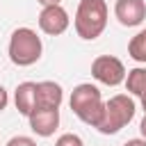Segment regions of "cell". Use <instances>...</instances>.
Returning <instances> with one entry per match:
<instances>
[{
    "label": "cell",
    "instance_id": "obj_1",
    "mask_svg": "<svg viewBox=\"0 0 146 146\" xmlns=\"http://www.w3.org/2000/svg\"><path fill=\"white\" fill-rule=\"evenodd\" d=\"M107 2L105 0H80L75 16H73V27L75 34L84 41L98 39L105 27H107Z\"/></svg>",
    "mask_w": 146,
    "mask_h": 146
},
{
    "label": "cell",
    "instance_id": "obj_2",
    "mask_svg": "<svg viewBox=\"0 0 146 146\" xmlns=\"http://www.w3.org/2000/svg\"><path fill=\"white\" fill-rule=\"evenodd\" d=\"M68 105H71L73 114L91 128H96L100 123L103 112H105V100L100 96V89L91 82H80L78 87H73Z\"/></svg>",
    "mask_w": 146,
    "mask_h": 146
},
{
    "label": "cell",
    "instance_id": "obj_3",
    "mask_svg": "<svg viewBox=\"0 0 146 146\" xmlns=\"http://www.w3.org/2000/svg\"><path fill=\"white\" fill-rule=\"evenodd\" d=\"M9 59L16 66H32L41 59L43 52V43L41 36L32 30V27H16L9 36V46H7Z\"/></svg>",
    "mask_w": 146,
    "mask_h": 146
},
{
    "label": "cell",
    "instance_id": "obj_4",
    "mask_svg": "<svg viewBox=\"0 0 146 146\" xmlns=\"http://www.w3.org/2000/svg\"><path fill=\"white\" fill-rule=\"evenodd\" d=\"M135 112H137V105H135L132 96L116 94L110 100H105V112H103V119L96 125V130L103 135H116L121 128H125L135 119Z\"/></svg>",
    "mask_w": 146,
    "mask_h": 146
},
{
    "label": "cell",
    "instance_id": "obj_5",
    "mask_svg": "<svg viewBox=\"0 0 146 146\" xmlns=\"http://www.w3.org/2000/svg\"><path fill=\"white\" fill-rule=\"evenodd\" d=\"M91 75L94 80H98L100 84H107V87H119L125 82V66L119 57L114 55H98L94 62H91Z\"/></svg>",
    "mask_w": 146,
    "mask_h": 146
},
{
    "label": "cell",
    "instance_id": "obj_6",
    "mask_svg": "<svg viewBox=\"0 0 146 146\" xmlns=\"http://www.w3.org/2000/svg\"><path fill=\"white\" fill-rule=\"evenodd\" d=\"M71 25V18H68V11L62 7V5H52V7H41V14H39V27L43 34H50V36H59L68 30Z\"/></svg>",
    "mask_w": 146,
    "mask_h": 146
},
{
    "label": "cell",
    "instance_id": "obj_7",
    "mask_svg": "<svg viewBox=\"0 0 146 146\" xmlns=\"http://www.w3.org/2000/svg\"><path fill=\"white\" fill-rule=\"evenodd\" d=\"M114 16L123 27H137L146 18V2L144 0H116Z\"/></svg>",
    "mask_w": 146,
    "mask_h": 146
},
{
    "label": "cell",
    "instance_id": "obj_8",
    "mask_svg": "<svg viewBox=\"0 0 146 146\" xmlns=\"http://www.w3.org/2000/svg\"><path fill=\"white\" fill-rule=\"evenodd\" d=\"M30 121V128L34 135L39 137H52L55 130L59 128V110H43V107H36L32 110V114L27 116Z\"/></svg>",
    "mask_w": 146,
    "mask_h": 146
},
{
    "label": "cell",
    "instance_id": "obj_9",
    "mask_svg": "<svg viewBox=\"0 0 146 146\" xmlns=\"http://www.w3.org/2000/svg\"><path fill=\"white\" fill-rule=\"evenodd\" d=\"M64 100V89L59 82L55 80H43V82H36V107H43V110H59ZM34 107V110H36Z\"/></svg>",
    "mask_w": 146,
    "mask_h": 146
},
{
    "label": "cell",
    "instance_id": "obj_10",
    "mask_svg": "<svg viewBox=\"0 0 146 146\" xmlns=\"http://www.w3.org/2000/svg\"><path fill=\"white\" fill-rule=\"evenodd\" d=\"M14 105L23 116H30L36 107V82H21L14 91Z\"/></svg>",
    "mask_w": 146,
    "mask_h": 146
},
{
    "label": "cell",
    "instance_id": "obj_11",
    "mask_svg": "<svg viewBox=\"0 0 146 146\" xmlns=\"http://www.w3.org/2000/svg\"><path fill=\"white\" fill-rule=\"evenodd\" d=\"M123 84H125L128 94H132V96L139 98V96L146 91V66H135V68H130Z\"/></svg>",
    "mask_w": 146,
    "mask_h": 146
},
{
    "label": "cell",
    "instance_id": "obj_12",
    "mask_svg": "<svg viewBox=\"0 0 146 146\" xmlns=\"http://www.w3.org/2000/svg\"><path fill=\"white\" fill-rule=\"evenodd\" d=\"M128 55L139 62V64H146V30H139L130 41H128Z\"/></svg>",
    "mask_w": 146,
    "mask_h": 146
},
{
    "label": "cell",
    "instance_id": "obj_13",
    "mask_svg": "<svg viewBox=\"0 0 146 146\" xmlns=\"http://www.w3.org/2000/svg\"><path fill=\"white\" fill-rule=\"evenodd\" d=\"M55 146H84V141H82V137L75 135V132H64V135L57 137Z\"/></svg>",
    "mask_w": 146,
    "mask_h": 146
},
{
    "label": "cell",
    "instance_id": "obj_14",
    "mask_svg": "<svg viewBox=\"0 0 146 146\" xmlns=\"http://www.w3.org/2000/svg\"><path fill=\"white\" fill-rule=\"evenodd\" d=\"M5 146H36V141H34L32 137H27V135H16V137H11Z\"/></svg>",
    "mask_w": 146,
    "mask_h": 146
},
{
    "label": "cell",
    "instance_id": "obj_15",
    "mask_svg": "<svg viewBox=\"0 0 146 146\" xmlns=\"http://www.w3.org/2000/svg\"><path fill=\"white\" fill-rule=\"evenodd\" d=\"M7 105H9V94H7V89L0 84V112H2Z\"/></svg>",
    "mask_w": 146,
    "mask_h": 146
},
{
    "label": "cell",
    "instance_id": "obj_16",
    "mask_svg": "<svg viewBox=\"0 0 146 146\" xmlns=\"http://www.w3.org/2000/svg\"><path fill=\"white\" fill-rule=\"evenodd\" d=\"M123 146H146V139H141V137H135V139H128Z\"/></svg>",
    "mask_w": 146,
    "mask_h": 146
},
{
    "label": "cell",
    "instance_id": "obj_17",
    "mask_svg": "<svg viewBox=\"0 0 146 146\" xmlns=\"http://www.w3.org/2000/svg\"><path fill=\"white\" fill-rule=\"evenodd\" d=\"M36 2H39L41 7H52V5H59L62 0H36Z\"/></svg>",
    "mask_w": 146,
    "mask_h": 146
},
{
    "label": "cell",
    "instance_id": "obj_18",
    "mask_svg": "<svg viewBox=\"0 0 146 146\" xmlns=\"http://www.w3.org/2000/svg\"><path fill=\"white\" fill-rule=\"evenodd\" d=\"M139 132H141V139H146V116H144L141 123H139Z\"/></svg>",
    "mask_w": 146,
    "mask_h": 146
},
{
    "label": "cell",
    "instance_id": "obj_19",
    "mask_svg": "<svg viewBox=\"0 0 146 146\" xmlns=\"http://www.w3.org/2000/svg\"><path fill=\"white\" fill-rule=\"evenodd\" d=\"M139 103H141V110H144V116H146V91L139 96Z\"/></svg>",
    "mask_w": 146,
    "mask_h": 146
}]
</instances>
